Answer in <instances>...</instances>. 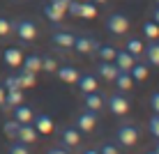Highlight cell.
Listing matches in <instances>:
<instances>
[{
  "label": "cell",
  "instance_id": "6da1fadb",
  "mask_svg": "<svg viewBox=\"0 0 159 154\" xmlns=\"http://www.w3.org/2000/svg\"><path fill=\"white\" fill-rule=\"evenodd\" d=\"M12 32L19 37L23 44H32L37 39V23L32 19H14L12 21Z\"/></svg>",
  "mask_w": 159,
  "mask_h": 154
},
{
  "label": "cell",
  "instance_id": "7a4b0ae2",
  "mask_svg": "<svg viewBox=\"0 0 159 154\" xmlns=\"http://www.w3.org/2000/svg\"><path fill=\"white\" fill-rule=\"evenodd\" d=\"M104 28H106L108 35L122 37V35H127V30H129V16L122 14V12H113V14L106 16V23H104Z\"/></svg>",
  "mask_w": 159,
  "mask_h": 154
},
{
  "label": "cell",
  "instance_id": "3957f363",
  "mask_svg": "<svg viewBox=\"0 0 159 154\" xmlns=\"http://www.w3.org/2000/svg\"><path fill=\"white\" fill-rule=\"evenodd\" d=\"M139 136H141V131L136 124H120L116 129V143L122 147H134L139 143Z\"/></svg>",
  "mask_w": 159,
  "mask_h": 154
},
{
  "label": "cell",
  "instance_id": "277c9868",
  "mask_svg": "<svg viewBox=\"0 0 159 154\" xmlns=\"http://www.w3.org/2000/svg\"><path fill=\"white\" fill-rule=\"evenodd\" d=\"M108 106V111H111L113 115H127L129 108H131V101L127 97H125V92H113V95H108V99L104 101Z\"/></svg>",
  "mask_w": 159,
  "mask_h": 154
},
{
  "label": "cell",
  "instance_id": "5b68a950",
  "mask_svg": "<svg viewBox=\"0 0 159 154\" xmlns=\"http://www.w3.org/2000/svg\"><path fill=\"white\" fill-rule=\"evenodd\" d=\"M74 126L81 131V134H90V131H95V126H97V113H95V111H88V108H85L83 113L76 115Z\"/></svg>",
  "mask_w": 159,
  "mask_h": 154
},
{
  "label": "cell",
  "instance_id": "8992f818",
  "mask_svg": "<svg viewBox=\"0 0 159 154\" xmlns=\"http://www.w3.org/2000/svg\"><path fill=\"white\" fill-rule=\"evenodd\" d=\"M97 44H99V42H97L95 37H90V35H76L72 48L76 53H81V55H90V53H95Z\"/></svg>",
  "mask_w": 159,
  "mask_h": 154
},
{
  "label": "cell",
  "instance_id": "52a82bcc",
  "mask_svg": "<svg viewBox=\"0 0 159 154\" xmlns=\"http://www.w3.org/2000/svg\"><path fill=\"white\" fill-rule=\"evenodd\" d=\"M104 101H106V99H104V92H99V87L92 90V92H83V103H85L88 111L99 113L104 108Z\"/></svg>",
  "mask_w": 159,
  "mask_h": 154
},
{
  "label": "cell",
  "instance_id": "ba28073f",
  "mask_svg": "<svg viewBox=\"0 0 159 154\" xmlns=\"http://www.w3.org/2000/svg\"><path fill=\"white\" fill-rule=\"evenodd\" d=\"M60 145L62 147H79L81 145V131L76 126H65L60 131Z\"/></svg>",
  "mask_w": 159,
  "mask_h": 154
},
{
  "label": "cell",
  "instance_id": "9c48e42d",
  "mask_svg": "<svg viewBox=\"0 0 159 154\" xmlns=\"http://www.w3.org/2000/svg\"><path fill=\"white\" fill-rule=\"evenodd\" d=\"M141 55H145L148 67H159V37L152 39L148 46H143V53H141Z\"/></svg>",
  "mask_w": 159,
  "mask_h": 154
},
{
  "label": "cell",
  "instance_id": "30bf717a",
  "mask_svg": "<svg viewBox=\"0 0 159 154\" xmlns=\"http://www.w3.org/2000/svg\"><path fill=\"white\" fill-rule=\"evenodd\" d=\"M118 67H116V62H108V60H99L97 62V67H95V74L97 76H102L104 81H113L118 76Z\"/></svg>",
  "mask_w": 159,
  "mask_h": 154
},
{
  "label": "cell",
  "instance_id": "8fae6325",
  "mask_svg": "<svg viewBox=\"0 0 159 154\" xmlns=\"http://www.w3.org/2000/svg\"><path fill=\"white\" fill-rule=\"evenodd\" d=\"M74 32H69V30H56L51 35V42H53V46H58V48H72V44H74Z\"/></svg>",
  "mask_w": 159,
  "mask_h": 154
},
{
  "label": "cell",
  "instance_id": "7c38bea8",
  "mask_svg": "<svg viewBox=\"0 0 159 154\" xmlns=\"http://www.w3.org/2000/svg\"><path fill=\"white\" fill-rule=\"evenodd\" d=\"M16 140L25 143V145H30V143H35V140H37V129L32 126V122L19 124V131H16Z\"/></svg>",
  "mask_w": 159,
  "mask_h": 154
},
{
  "label": "cell",
  "instance_id": "4fadbf2b",
  "mask_svg": "<svg viewBox=\"0 0 159 154\" xmlns=\"http://www.w3.org/2000/svg\"><path fill=\"white\" fill-rule=\"evenodd\" d=\"M32 126H35L39 134H44V136H48L53 131V120L48 117L46 113H39V115H32Z\"/></svg>",
  "mask_w": 159,
  "mask_h": 154
},
{
  "label": "cell",
  "instance_id": "5bb4252c",
  "mask_svg": "<svg viewBox=\"0 0 159 154\" xmlns=\"http://www.w3.org/2000/svg\"><path fill=\"white\" fill-rule=\"evenodd\" d=\"M136 60H139L136 55H131L129 51H125V48H122V51H118V53H116L113 62H116V67H118L120 71H129V69H131V64H134Z\"/></svg>",
  "mask_w": 159,
  "mask_h": 154
},
{
  "label": "cell",
  "instance_id": "9a60e30c",
  "mask_svg": "<svg viewBox=\"0 0 159 154\" xmlns=\"http://www.w3.org/2000/svg\"><path fill=\"white\" fill-rule=\"evenodd\" d=\"M14 115V120L19 124H25V122H32V115H35V111H32L30 106H25V103H19V106H12L9 108Z\"/></svg>",
  "mask_w": 159,
  "mask_h": 154
},
{
  "label": "cell",
  "instance_id": "2e32d148",
  "mask_svg": "<svg viewBox=\"0 0 159 154\" xmlns=\"http://www.w3.org/2000/svg\"><path fill=\"white\" fill-rule=\"evenodd\" d=\"M19 67L25 69V71H32V74H39V71H42V55H37V53L23 55V60H21Z\"/></svg>",
  "mask_w": 159,
  "mask_h": 154
},
{
  "label": "cell",
  "instance_id": "e0dca14e",
  "mask_svg": "<svg viewBox=\"0 0 159 154\" xmlns=\"http://www.w3.org/2000/svg\"><path fill=\"white\" fill-rule=\"evenodd\" d=\"M76 87H79L81 92H92L97 90V76L95 74H79V78H76Z\"/></svg>",
  "mask_w": 159,
  "mask_h": 154
},
{
  "label": "cell",
  "instance_id": "ac0fdd59",
  "mask_svg": "<svg viewBox=\"0 0 159 154\" xmlns=\"http://www.w3.org/2000/svg\"><path fill=\"white\" fill-rule=\"evenodd\" d=\"M2 60H5L7 67H19L21 60H23V53H21V48H16V46L5 48V51H2Z\"/></svg>",
  "mask_w": 159,
  "mask_h": 154
},
{
  "label": "cell",
  "instance_id": "d6986e66",
  "mask_svg": "<svg viewBox=\"0 0 159 154\" xmlns=\"http://www.w3.org/2000/svg\"><path fill=\"white\" fill-rule=\"evenodd\" d=\"M56 74H58V78L62 81V83H76V78H79L81 71L76 67H72V64H65V67L56 69Z\"/></svg>",
  "mask_w": 159,
  "mask_h": 154
},
{
  "label": "cell",
  "instance_id": "ffe728a7",
  "mask_svg": "<svg viewBox=\"0 0 159 154\" xmlns=\"http://www.w3.org/2000/svg\"><path fill=\"white\" fill-rule=\"evenodd\" d=\"M129 76H131V81H134V83H143L145 76H148V64L136 60V62L131 64V69H129Z\"/></svg>",
  "mask_w": 159,
  "mask_h": 154
},
{
  "label": "cell",
  "instance_id": "44dd1931",
  "mask_svg": "<svg viewBox=\"0 0 159 154\" xmlns=\"http://www.w3.org/2000/svg\"><path fill=\"white\" fill-rule=\"evenodd\" d=\"M23 103V90H5V106L2 108H12V106H19Z\"/></svg>",
  "mask_w": 159,
  "mask_h": 154
},
{
  "label": "cell",
  "instance_id": "7402d4cb",
  "mask_svg": "<svg viewBox=\"0 0 159 154\" xmlns=\"http://www.w3.org/2000/svg\"><path fill=\"white\" fill-rule=\"evenodd\" d=\"M113 85L118 87L120 92H127L131 90V85H134V81H131V76H129V71H118V76L113 78Z\"/></svg>",
  "mask_w": 159,
  "mask_h": 154
},
{
  "label": "cell",
  "instance_id": "603a6c76",
  "mask_svg": "<svg viewBox=\"0 0 159 154\" xmlns=\"http://www.w3.org/2000/svg\"><path fill=\"white\" fill-rule=\"evenodd\" d=\"M95 53H97V58L99 60H108V62H113V58H116V53H118V48H113L111 44H97V48H95Z\"/></svg>",
  "mask_w": 159,
  "mask_h": 154
},
{
  "label": "cell",
  "instance_id": "cb8c5ba5",
  "mask_svg": "<svg viewBox=\"0 0 159 154\" xmlns=\"http://www.w3.org/2000/svg\"><path fill=\"white\" fill-rule=\"evenodd\" d=\"M125 51H129L131 55H136V58H139L141 53H143V42H141L139 37H129V39L125 42Z\"/></svg>",
  "mask_w": 159,
  "mask_h": 154
},
{
  "label": "cell",
  "instance_id": "d4e9b609",
  "mask_svg": "<svg viewBox=\"0 0 159 154\" xmlns=\"http://www.w3.org/2000/svg\"><path fill=\"white\" fill-rule=\"evenodd\" d=\"M95 16H97V5L92 0L90 2H81V16L79 19H95Z\"/></svg>",
  "mask_w": 159,
  "mask_h": 154
},
{
  "label": "cell",
  "instance_id": "484cf974",
  "mask_svg": "<svg viewBox=\"0 0 159 154\" xmlns=\"http://www.w3.org/2000/svg\"><path fill=\"white\" fill-rule=\"evenodd\" d=\"M16 76H19V85H21V90H23V87H32V85H35V74H32V71L21 69V74H16Z\"/></svg>",
  "mask_w": 159,
  "mask_h": 154
},
{
  "label": "cell",
  "instance_id": "4316f807",
  "mask_svg": "<svg viewBox=\"0 0 159 154\" xmlns=\"http://www.w3.org/2000/svg\"><path fill=\"white\" fill-rule=\"evenodd\" d=\"M143 35L148 37V39H157V37H159V25H157L152 19L143 23Z\"/></svg>",
  "mask_w": 159,
  "mask_h": 154
},
{
  "label": "cell",
  "instance_id": "83f0119b",
  "mask_svg": "<svg viewBox=\"0 0 159 154\" xmlns=\"http://www.w3.org/2000/svg\"><path fill=\"white\" fill-rule=\"evenodd\" d=\"M58 69V62L53 55H42V71H46V74H56Z\"/></svg>",
  "mask_w": 159,
  "mask_h": 154
},
{
  "label": "cell",
  "instance_id": "f1b7e54d",
  "mask_svg": "<svg viewBox=\"0 0 159 154\" xmlns=\"http://www.w3.org/2000/svg\"><path fill=\"white\" fill-rule=\"evenodd\" d=\"M44 16H46L48 21H51V23H60V21L65 19V14H60V12H56V9L51 7V5H44Z\"/></svg>",
  "mask_w": 159,
  "mask_h": 154
},
{
  "label": "cell",
  "instance_id": "f546056e",
  "mask_svg": "<svg viewBox=\"0 0 159 154\" xmlns=\"http://www.w3.org/2000/svg\"><path fill=\"white\" fill-rule=\"evenodd\" d=\"M7 154H30V150H28V145H25V143H21V140L14 138V143L9 145Z\"/></svg>",
  "mask_w": 159,
  "mask_h": 154
},
{
  "label": "cell",
  "instance_id": "4dcf8cb0",
  "mask_svg": "<svg viewBox=\"0 0 159 154\" xmlns=\"http://www.w3.org/2000/svg\"><path fill=\"white\" fill-rule=\"evenodd\" d=\"M2 131L7 138H16V131H19V122L16 120H7V122L2 124Z\"/></svg>",
  "mask_w": 159,
  "mask_h": 154
},
{
  "label": "cell",
  "instance_id": "1f68e13d",
  "mask_svg": "<svg viewBox=\"0 0 159 154\" xmlns=\"http://www.w3.org/2000/svg\"><path fill=\"white\" fill-rule=\"evenodd\" d=\"M2 87H5V90H21V85H19V76H16V74H9L7 78L2 81Z\"/></svg>",
  "mask_w": 159,
  "mask_h": 154
},
{
  "label": "cell",
  "instance_id": "d6a6232c",
  "mask_svg": "<svg viewBox=\"0 0 159 154\" xmlns=\"http://www.w3.org/2000/svg\"><path fill=\"white\" fill-rule=\"evenodd\" d=\"M148 129H150V134L155 136V138H159V113H155L148 120Z\"/></svg>",
  "mask_w": 159,
  "mask_h": 154
},
{
  "label": "cell",
  "instance_id": "836d02e7",
  "mask_svg": "<svg viewBox=\"0 0 159 154\" xmlns=\"http://www.w3.org/2000/svg\"><path fill=\"white\" fill-rule=\"evenodd\" d=\"M12 32V21L7 16H0V37H7Z\"/></svg>",
  "mask_w": 159,
  "mask_h": 154
},
{
  "label": "cell",
  "instance_id": "e575fe53",
  "mask_svg": "<svg viewBox=\"0 0 159 154\" xmlns=\"http://www.w3.org/2000/svg\"><path fill=\"white\" fill-rule=\"evenodd\" d=\"M48 5H51L56 12H60V14H67V5H69V0H48Z\"/></svg>",
  "mask_w": 159,
  "mask_h": 154
},
{
  "label": "cell",
  "instance_id": "d590c367",
  "mask_svg": "<svg viewBox=\"0 0 159 154\" xmlns=\"http://www.w3.org/2000/svg\"><path fill=\"white\" fill-rule=\"evenodd\" d=\"M67 14H69V16H81V2H79V0H69Z\"/></svg>",
  "mask_w": 159,
  "mask_h": 154
},
{
  "label": "cell",
  "instance_id": "8d00e7d4",
  "mask_svg": "<svg viewBox=\"0 0 159 154\" xmlns=\"http://www.w3.org/2000/svg\"><path fill=\"white\" fill-rule=\"evenodd\" d=\"M99 154H120V150L113 143H104V145L99 147Z\"/></svg>",
  "mask_w": 159,
  "mask_h": 154
},
{
  "label": "cell",
  "instance_id": "74e56055",
  "mask_svg": "<svg viewBox=\"0 0 159 154\" xmlns=\"http://www.w3.org/2000/svg\"><path fill=\"white\" fill-rule=\"evenodd\" d=\"M150 108L155 113H159V92H152L150 95Z\"/></svg>",
  "mask_w": 159,
  "mask_h": 154
},
{
  "label": "cell",
  "instance_id": "f35d334b",
  "mask_svg": "<svg viewBox=\"0 0 159 154\" xmlns=\"http://www.w3.org/2000/svg\"><path fill=\"white\" fill-rule=\"evenodd\" d=\"M46 154H69V152L65 150L62 145H56V147H48V150H46Z\"/></svg>",
  "mask_w": 159,
  "mask_h": 154
},
{
  "label": "cell",
  "instance_id": "ab89813d",
  "mask_svg": "<svg viewBox=\"0 0 159 154\" xmlns=\"http://www.w3.org/2000/svg\"><path fill=\"white\" fill-rule=\"evenodd\" d=\"M150 19H152V21H155V23L159 25V5H157V2H155V7L150 9Z\"/></svg>",
  "mask_w": 159,
  "mask_h": 154
},
{
  "label": "cell",
  "instance_id": "60d3db41",
  "mask_svg": "<svg viewBox=\"0 0 159 154\" xmlns=\"http://www.w3.org/2000/svg\"><path fill=\"white\" fill-rule=\"evenodd\" d=\"M0 106H5V87L0 83Z\"/></svg>",
  "mask_w": 159,
  "mask_h": 154
},
{
  "label": "cell",
  "instance_id": "b9f144b4",
  "mask_svg": "<svg viewBox=\"0 0 159 154\" xmlns=\"http://www.w3.org/2000/svg\"><path fill=\"white\" fill-rule=\"evenodd\" d=\"M83 154H99V150H85Z\"/></svg>",
  "mask_w": 159,
  "mask_h": 154
},
{
  "label": "cell",
  "instance_id": "7bdbcfd3",
  "mask_svg": "<svg viewBox=\"0 0 159 154\" xmlns=\"http://www.w3.org/2000/svg\"><path fill=\"white\" fill-rule=\"evenodd\" d=\"M92 2H95V5H106L108 0H92Z\"/></svg>",
  "mask_w": 159,
  "mask_h": 154
},
{
  "label": "cell",
  "instance_id": "ee69618b",
  "mask_svg": "<svg viewBox=\"0 0 159 154\" xmlns=\"http://www.w3.org/2000/svg\"><path fill=\"white\" fill-rule=\"evenodd\" d=\"M155 152L159 154V138H157V143H155Z\"/></svg>",
  "mask_w": 159,
  "mask_h": 154
},
{
  "label": "cell",
  "instance_id": "f6af8a7d",
  "mask_svg": "<svg viewBox=\"0 0 159 154\" xmlns=\"http://www.w3.org/2000/svg\"><path fill=\"white\" fill-rule=\"evenodd\" d=\"M141 154H157L155 150H148V152H141Z\"/></svg>",
  "mask_w": 159,
  "mask_h": 154
},
{
  "label": "cell",
  "instance_id": "bcb514c9",
  "mask_svg": "<svg viewBox=\"0 0 159 154\" xmlns=\"http://www.w3.org/2000/svg\"><path fill=\"white\" fill-rule=\"evenodd\" d=\"M14 2H23V0H14Z\"/></svg>",
  "mask_w": 159,
  "mask_h": 154
},
{
  "label": "cell",
  "instance_id": "7dc6e473",
  "mask_svg": "<svg viewBox=\"0 0 159 154\" xmlns=\"http://www.w3.org/2000/svg\"><path fill=\"white\" fill-rule=\"evenodd\" d=\"M155 2H157V5H159V0H155Z\"/></svg>",
  "mask_w": 159,
  "mask_h": 154
}]
</instances>
